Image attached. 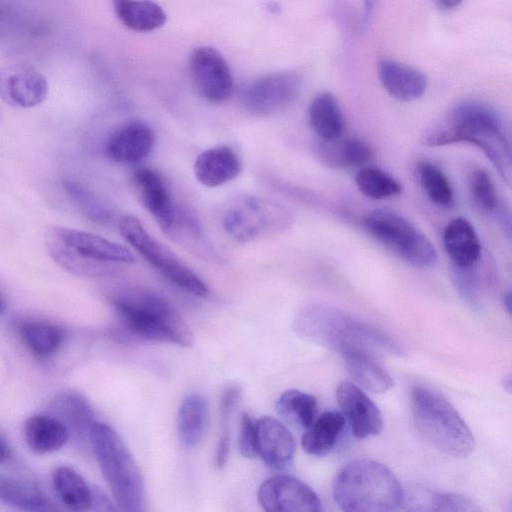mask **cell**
<instances>
[{"mask_svg":"<svg viewBox=\"0 0 512 512\" xmlns=\"http://www.w3.org/2000/svg\"><path fill=\"white\" fill-rule=\"evenodd\" d=\"M421 142L427 147L469 143L479 148L501 178L511 182V144L506 123L490 105L465 100L455 104L439 123L430 127Z\"/></svg>","mask_w":512,"mask_h":512,"instance_id":"obj_1","label":"cell"},{"mask_svg":"<svg viewBox=\"0 0 512 512\" xmlns=\"http://www.w3.org/2000/svg\"><path fill=\"white\" fill-rule=\"evenodd\" d=\"M47 249L56 263L78 276H112L135 262L127 247L68 227L53 228L47 236Z\"/></svg>","mask_w":512,"mask_h":512,"instance_id":"obj_4","label":"cell"},{"mask_svg":"<svg viewBox=\"0 0 512 512\" xmlns=\"http://www.w3.org/2000/svg\"><path fill=\"white\" fill-rule=\"evenodd\" d=\"M113 306L126 331L148 341L190 346L193 334L173 306L152 293L119 297Z\"/></svg>","mask_w":512,"mask_h":512,"instance_id":"obj_7","label":"cell"},{"mask_svg":"<svg viewBox=\"0 0 512 512\" xmlns=\"http://www.w3.org/2000/svg\"><path fill=\"white\" fill-rule=\"evenodd\" d=\"M0 500L25 511L46 512L56 508L34 483L0 476Z\"/></svg>","mask_w":512,"mask_h":512,"instance_id":"obj_30","label":"cell"},{"mask_svg":"<svg viewBox=\"0 0 512 512\" xmlns=\"http://www.w3.org/2000/svg\"><path fill=\"white\" fill-rule=\"evenodd\" d=\"M416 178L427 198L435 205L447 208L453 203V189L444 171L436 164L422 160L415 168Z\"/></svg>","mask_w":512,"mask_h":512,"instance_id":"obj_38","label":"cell"},{"mask_svg":"<svg viewBox=\"0 0 512 512\" xmlns=\"http://www.w3.org/2000/svg\"><path fill=\"white\" fill-rule=\"evenodd\" d=\"M258 456L274 470H284L292 462L296 443L289 429L279 420L264 416L256 421Z\"/></svg>","mask_w":512,"mask_h":512,"instance_id":"obj_18","label":"cell"},{"mask_svg":"<svg viewBox=\"0 0 512 512\" xmlns=\"http://www.w3.org/2000/svg\"><path fill=\"white\" fill-rule=\"evenodd\" d=\"M123 239L149 262L163 277L194 296L209 294L207 285L167 247L153 238L134 215H124L119 221Z\"/></svg>","mask_w":512,"mask_h":512,"instance_id":"obj_9","label":"cell"},{"mask_svg":"<svg viewBox=\"0 0 512 512\" xmlns=\"http://www.w3.org/2000/svg\"><path fill=\"white\" fill-rule=\"evenodd\" d=\"M276 411L291 426L306 430L316 419L318 402L311 394L290 389L277 399Z\"/></svg>","mask_w":512,"mask_h":512,"instance_id":"obj_34","label":"cell"},{"mask_svg":"<svg viewBox=\"0 0 512 512\" xmlns=\"http://www.w3.org/2000/svg\"><path fill=\"white\" fill-rule=\"evenodd\" d=\"M308 118L319 140H332L342 136L345 119L341 106L330 92L318 93L310 102Z\"/></svg>","mask_w":512,"mask_h":512,"instance_id":"obj_26","label":"cell"},{"mask_svg":"<svg viewBox=\"0 0 512 512\" xmlns=\"http://www.w3.org/2000/svg\"><path fill=\"white\" fill-rule=\"evenodd\" d=\"M469 191L479 210L493 215L501 227L509 224V210L502 204L495 184L487 171L481 168L472 171L469 178Z\"/></svg>","mask_w":512,"mask_h":512,"instance_id":"obj_35","label":"cell"},{"mask_svg":"<svg viewBox=\"0 0 512 512\" xmlns=\"http://www.w3.org/2000/svg\"><path fill=\"white\" fill-rule=\"evenodd\" d=\"M90 509L98 511L115 510L109 499L98 489L92 488V501Z\"/></svg>","mask_w":512,"mask_h":512,"instance_id":"obj_43","label":"cell"},{"mask_svg":"<svg viewBox=\"0 0 512 512\" xmlns=\"http://www.w3.org/2000/svg\"><path fill=\"white\" fill-rule=\"evenodd\" d=\"M6 301L3 296L0 294V314L4 313L6 310Z\"/></svg>","mask_w":512,"mask_h":512,"instance_id":"obj_48","label":"cell"},{"mask_svg":"<svg viewBox=\"0 0 512 512\" xmlns=\"http://www.w3.org/2000/svg\"><path fill=\"white\" fill-rule=\"evenodd\" d=\"M336 398L354 437L366 439L380 433L383 426L381 413L359 387L344 381L336 389Z\"/></svg>","mask_w":512,"mask_h":512,"instance_id":"obj_16","label":"cell"},{"mask_svg":"<svg viewBox=\"0 0 512 512\" xmlns=\"http://www.w3.org/2000/svg\"><path fill=\"white\" fill-rule=\"evenodd\" d=\"M315 153L319 160L333 169L359 167L373 158V149L358 137L319 140L315 145Z\"/></svg>","mask_w":512,"mask_h":512,"instance_id":"obj_23","label":"cell"},{"mask_svg":"<svg viewBox=\"0 0 512 512\" xmlns=\"http://www.w3.org/2000/svg\"><path fill=\"white\" fill-rule=\"evenodd\" d=\"M24 439L35 453L46 454L61 449L69 439L66 425L55 416L34 415L23 427Z\"/></svg>","mask_w":512,"mask_h":512,"instance_id":"obj_24","label":"cell"},{"mask_svg":"<svg viewBox=\"0 0 512 512\" xmlns=\"http://www.w3.org/2000/svg\"><path fill=\"white\" fill-rule=\"evenodd\" d=\"M293 215L285 206L258 196H243L223 215V229L238 242H250L287 230Z\"/></svg>","mask_w":512,"mask_h":512,"instance_id":"obj_10","label":"cell"},{"mask_svg":"<svg viewBox=\"0 0 512 512\" xmlns=\"http://www.w3.org/2000/svg\"><path fill=\"white\" fill-rule=\"evenodd\" d=\"M258 501L269 512H319L321 501L301 480L289 475H276L265 480L258 489Z\"/></svg>","mask_w":512,"mask_h":512,"instance_id":"obj_13","label":"cell"},{"mask_svg":"<svg viewBox=\"0 0 512 512\" xmlns=\"http://www.w3.org/2000/svg\"><path fill=\"white\" fill-rule=\"evenodd\" d=\"M46 29L35 11L14 0H0V44L41 37Z\"/></svg>","mask_w":512,"mask_h":512,"instance_id":"obj_22","label":"cell"},{"mask_svg":"<svg viewBox=\"0 0 512 512\" xmlns=\"http://www.w3.org/2000/svg\"><path fill=\"white\" fill-rule=\"evenodd\" d=\"M54 489L61 501L73 511L90 509L92 488L73 468L59 466L52 473Z\"/></svg>","mask_w":512,"mask_h":512,"instance_id":"obj_33","label":"cell"},{"mask_svg":"<svg viewBox=\"0 0 512 512\" xmlns=\"http://www.w3.org/2000/svg\"><path fill=\"white\" fill-rule=\"evenodd\" d=\"M302 89V77L294 71L265 74L250 83L241 95L244 109L255 116L276 114L290 106Z\"/></svg>","mask_w":512,"mask_h":512,"instance_id":"obj_11","label":"cell"},{"mask_svg":"<svg viewBox=\"0 0 512 512\" xmlns=\"http://www.w3.org/2000/svg\"><path fill=\"white\" fill-rule=\"evenodd\" d=\"M358 190L373 200H383L401 193V184L385 170L374 167H362L355 175Z\"/></svg>","mask_w":512,"mask_h":512,"instance_id":"obj_39","label":"cell"},{"mask_svg":"<svg viewBox=\"0 0 512 512\" xmlns=\"http://www.w3.org/2000/svg\"><path fill=\"white\" fill-rule=\"evenodd\" d=\"M63 187L82 213L91 221L107 223L111 220V211L81 184L65 179Z\"/></svg>","mask_w":512,"mask_h":512,"instance_id":"obj_41","label":"cell"},{"mask_svg":"<svg viewBox=\"0 0 512 512\" xmlns=\"http://www.w3.org/2000/svg\"><path fill=\"white\" fill-rule=\"evenodd\" d=\"M189 71L199 95L210 103H222L233 92V78L229 66L219 51L210 46L193 50Z\"/></svg>","mask_w":512,"mask_h":512,"instance_id":"obj_12","label":"cell"},{"mask_svg":"<svg viewBox=\"0 0 512 512\" xmlns=\"http://www.w3.org/2000/svg\"><path fill=\"white\" fill-rule=\"evenodd\" d=\"M403 505L412 511L477 512L479 507L462 495L417 489L405 493Z\"/></svg>","mask_w":512,"mask_h":512,"instance_id":"obj_32","label":"cell"},{"mask_svg":"<svg viewBox=\"0 0 512 512\" xmlns=\"http://www.w3.org/2000/svg\"><path fill=\"white\" fill-rule=\"evenodd\" d=\"M295 333L305 340L339 353L362 350L370 354L402 357L405 351L388 334L334 307L313 304L303 308L292 324Z\"/></svg>","mask_w":512,"mask_h":512,"instance_id":"obj_2","label":"cell"},{"mask_svg":"<svg viewBox=\"0 0 512 512\" xmlns=\"http://www.w3.org/2000/svg\"><path fill=\"white\" fill-rule=\"evenodd\" d=\"M131 180L140 204L166 234L174 223L178 206L165 180L157 171L147 167L135 170Z\"/></svg>","mask_w":512,"mask_h":512,"instance_id":"obj_15","label":"cell"},{"mask_svg":"<svg viewBox=\"0 0 512 512\" xmlns=\"http://www.w3.org/2000/svg\"><path fill=\"white\" fill-rule=\"evenodd\" d=\"M238 446L243 457L252 459L258 456L256 422L247 412L241 414Z\"/></svg>","mask_w":512,"mask_h":512,"instance_id":"obj_42","label":"cell"},{"mask_svg":"<svg viewBox=\"0 0 512 512\" xmlns=\"http://www.w3.org/2000/svg\"><path fill=\"white\" fill-rule=\"evenodd\" d=\"M378 77L387 93L401 102L419 99L424 95L428 85L423 72L390 59L379 62Z\"/></svg>","mask_w":512,"mask_h":512,"instance_id":"obj_20","label":"cell"},{"mask_svg":"<svg viewBox=\"0 0 512 512\" xmlns=\"http://www.w3.org/2000/svg\"><path fill=\"white\" fill-rule=\"evenodd\" d=\"M52 408L69 432L72 430L79 437H89L90 429L97 420L85 397L75 392L64 393L54 400Z\"/></svg>","mask_w":512,"mask_h":512,"instance_id":"obj_31","label":"cell"},{"mask_svg":"<svg viewBox=\"0 0 512 512\" xmlns=\"http://www.w3.org/2000/svg\"><path fill=\"white\" fill-rule=\"evenodd\" d=\"M112 6L121 23L133 31H153L166 22L162 7L151 0H112Z\"/></svg>","mask_w":512,"mask_h":512,"instance_id":"obj_28","label":"cell"},{"mask_svg":"<svg viewBox=\"0 0 512 512\" xmlns=\"http://www.w3.org/2000/svg\"><path fill=\"white\" fill-rule=\"evenodd\" d=\"M88 439L119 509L144 511L146 492L143 477L119 434L110 425L96 421Z\"/></svg>","mask_w":512,"mask_h":512,"instance_id":"obj_5","label":"cell"},{"mask_svg":"<svg viewBox=\"0 0 512 512\" xmlns=\"http://www.w3.org/2000/svg\"><path fill=\"white\" fill-rule=\"evenodd\" d=\"M377 0H363L364 18L367 20L373 12Z\"/></svg>","mask_w":512,"mask_h":512,"instance_id":"obj_45","label":"cell"},{"mask_svg":"<svg viewBox=\"0 0 512 512\" xmlns=\"http://www.w3.org/2000/svg\"><path fill=\"white\" fill-rule=\"evenodd\" d=\"M363 224L372 237L409 265L430 268L436 263L437 253L431 241L402 215L376 209L366 214Z\"/></svg>","mask_w":512,"mask_h":512,"instance_id":"obj_8","label":"cell"},{"mask_svg":"<svg viewBox=\"0 0 512 512\" xmlns=\"http://www.w3.org/2000/svg\"><path fill=\"white\" fill-rule=\"evenodd\" d=\"M10 455V448L6 438L0 433V463L4 462Z\"/></svg>","mask_w":512,"mask_h":512,"instance_id":"obj_44","label":"cell"},{"mask_svg":"<svg viewBox=\"0 0 512 512\" xmlns=\"http://www.w3.org/2000/svg\"><path fill=\"white\" fill-rule=\"evenodd\" d=\"M340 354L352 378L364 389L380 394L393 387V378L372 354L362 350H346Z\"/></svg>","mask_w":512,"mask_h":512,"instance_id":"obj_25","label":"cell"},{"mask_svg":"<svg viewBox=\"0 0 512 512\" xmlns=\"http://www.w3.org/2000/svg\"><path fill=\"white\" fill-rule=\"evenodd\" d=\"M332 492L336 504L348 512L394 511L403 505L405 495L388 467L368 459L345 465L335 476Z\"/></svg>","mask_w":512,"mask_h":512,"instance_id":"obj_3","label":"cell"},{"mask_svg":"<svg viewBox=\"0 0 512 512\" xmlns=\"http://www.w3.org/2000/svg\"><path fill=\"white\" fill-rule=\"evenodd\" d=\"M20 335L29 350L38 357H49L61 347L64 332L59 326L47 321H25Z\"/></svg>","mask_w":512,"mask_h":512,"instance_id":"obj_36","label":"cell"},{"mask_svg":"<svg viewBox=\"0 0 512 512\" xmlns=\"http://www.w3.org/2000/svg\"><path fill=\"white\" fill-rule=\"evenodd\" d=\"M463 0H437L439 5L445 9L457 7Z\"/></svg>","mask_w":512,"mask_h":512,"instance_id":"obj_46","label":"cell"},{"mask_svg":"<svg viewBox=\"0 0 512 512\" xmlns=\"http://www.w3.org/2000/svg\"><path fill=\"white\" fill-rule=\"evenodd\" d=\"M443 245L452 269H470L478 265L482 247L473 225L463 217L450 221L443 231Z\"/></svg>","mask_w":512,"mask_h":512,"instance_id":"obj_19","label":"cell"},{"mask_svg":"<svg viewBox=\"0 0 512 512\" xmlns=\"http://www.w3.org/2000/svg\"><path fill=\"white\" fill-rule=\"evenodd\" d=\"M503 305L506 311L510 314L511 311V291L508 289L503 294Z\"/></svg>","mask_w":512,"mask_h":512,"instance_id":"obj_47","label":"cell"},{"mask_svg":"<svg viewBox=\"0 0 512 512\" xmlns=\"http://www.w3.org/2000/svg\"><path fill=\"white\" fill-rule=\"evenodd\" d=\"M193 170L202 185L214 188L236 178L241 171V161L232 148L221 145L201 152L194 162Z\"/></svg>","mask_w":512,"mask_h":512,"instance_id":"obj_21","label":"cell"},{"mask_svg":"<svg viewBox=\"0 0 512 512\" xmlns=\"http://www.w3.org/2000/svg\"><path fill=\"white\" fill-rule=\"evenodd\" d=\"M155 143L154 132L142 121L133 120L117 128L106 143V154L114 162L134 164L147 158Z\"/></svg>","mask_w":512,"mask_h":512,"instance_id":"obj_17","label":"cell"},{"mask_svg":"<svg viewBox=\"0 0 512 512\" xmlns=\"http://www.w3.org/2000/svg\"><path fill=\"white\" fill-rule=\"evenodd\" d=\"M241 396L239 386H230L226 388L220 398L219 418L221 432L217 444L215 464L218 469H222L229 455L230 448V419L232 412Z\"/></svg>","mask_w":512,"mask_h":512,"instance_id":"obj_40","label":"cell"},{"mask_svg":"<svg viewBox=\"0 0 512 512\" xmlns=\"http://www.w3.org/2000/svg\"><path fill=\"white\" fill-rule=\"evenodd\" d=\"M207 399L198 393L187 395L178 410L177 427L183 446L192 448L201 441L208 421Z\"/></svg>","mask_w":512,"mask_h":512,"instance_id":"obj_29","label":"cell"},{"mask_svg":"<svg viewBox=\"0 0 512 512\" xmlns=\"http://www.w3.org/2000/svg\"><path fill=\"white\" fill-rule=\"evenodd\" d=\"M166 234L198 256L212 259L215 256L198 222L184 209L178 207L174 223Z\"/></svg>","mask_w":512,"mask_h":512,"instance_id":"obj_37","label":"cell"},{"mask_svg":"<svg viewBox=\"0 0 512 512\" xmlns=\"http://www.w3.org/2000/svg\"><path fill=\"white\" fill-rule=\"evenodd\" d=\"M47 94L46 78L31 65L12 64L0 71V97L12 107H35L45 100Z\"/></svg>","mask_w":512,"mask_h":512,"instance_id":"obj_14","label":"cell"},{"mask_svg":"<svg viewBox=\"0 0 512 512\" xmlns=\"http://www.w3.org/2000/svg\"><path fill=\"white\" fill-rule=\"evenodd\" d=\"M416 427L434 447L455 458L468 457L475 438L454 406L437 391L416 385L411 391Z\"/></svg>","mask_w":512,"mask_h":512,"instance_id":"obj_6","label":"cell"},{"mask_svg":"<svg viewBox=\"0 0 512 512\" xmlns=\"http://www.w3.org/2000/svg\"><path fill=\"white\" fill-rule=\"evenodd\" d=\"M345 426L343 415L327 411L316 417L301 438L303 450L313 456H325L335 447Z\"/></svg>","mask_w":512,"mask_h":512,"instance_id":"obj_27","label":"cell"}]
</instances>
